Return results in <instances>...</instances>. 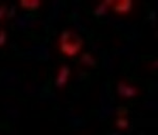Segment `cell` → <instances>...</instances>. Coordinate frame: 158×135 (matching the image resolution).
I'll list each match as a JSON object with an SVG mask.
<instances>
[{
  "mask_svg": "<svg viewBox=\"0 0 158 135\" xmlns=\"http://www.w3.org/2000/svg\"><path fill=\"white\" fill-rule=\"evenodd\" d=\"M116 124H117V127H118V128H120V129H126L127 127L129 126V121H128V119H127V118L120 117V118L117 119Z\"/></svg>",
  "mask_w": 158,
  "mask_h": 135,
  "instance_id": "cell-6",
  "label": "cell"
},
{
  "mask_svg": "<svg viewBox=\"0 0 158 135\" xmlns=\"http://www.w3.org/2000/svg\"><path fill=\"white\" fill-rule=\"evenodd\" d=\"M82 44L83 41L81 39V37L78 34H76L75 32L65 30L61 34L60 49L63 54L73 57V56L77 55L80 52Z\"/></svg>",
  "mask_w": 158,
  "mask_h": 135,
  "instance_id": "cell-1",
  "label": "cell"
},
{
  "mask_svg": "<svg viewBox=\"0 0 158 135\" xmlns=\"http://www.w3.org/2000/svg\"><path fill=\"white\" fill-rule=\"evenodd\" d=\"M6 40V34L3 30H0V45H3Z\"/></svg>",
  "mask_w": 158,
  "mask_h": 135,
  "instance_id": "cell-7",
  "label": "cell"
},
{
  "mask_svg": "<svg viewBox=\"0 0 158 135\" xmlns=\"http://www.w3.org/2000/svg\"><path fill=\"white\" fill-rule=\"evenodd\" d=\"M118 91H119V94L123 97H133L137 94V90L136 88L132 86H129V85H126V83L121 82L119 83L118 86Z\"/></svg>",
  "mask_w": 158,
  "mask_h": 135,
  "instance_id": "cell-3",
  "label": "cell"
},
{
  "mask_svg": "<svg viewBox=\"0 0 158 135\" xmlns=\"http://www.w3.org/2000/svg\"><path fill=\"white\" fill-rule=\"evenodd\" d=\"M40 3H41V2L38 1V0H25V1H20V6L23 7V9L31 10V11L37 10L38 7L40 6Z\"/></svg>",
  "mask_w": 158,
  "mask_h": 135,
  "instance_id": "cell-5",
  "label": "cell"
},
{
  "mask_svg": "<svg viewBox=\"0 0 158 135\" xmlns=\"http://www.w3.org/2000/svg\"><path fill=\"white\" fill-rule=\"evenodd\" d=\"M70 69H69L67 65H63L62 68L60 69L59 74L57 76V79H56V85H57L58 88H61L67 83V81L70 77Z\"/></svg>",
  "mask_w": 158,
  "mask_h": 135,
  "instance_id": "cell-2",
  "label": "cell"
},
{
  "mask_svg": "<svg viewBox=\"0 0 158 135\" xmlns=\"http://www.w3.org/2000/svg\"><path fill=\"white\" fill-rule=\"evenodd\" d=\"M4 14H6V9L3 6H0V18H2L4 16Z\"/></svg>",
  "mask_w": 158,
  "mask_h": 135,
  "instance_id": "cell-8",
  "label": "cell"
},
{
  "mask_svg": "<svg viewBox=\"0 0 158 135\" xmlns=\"http://www.w3.org/2000/svg\"><path fill=\"white\" fill-rule=\"evenodd\" d=\"M132 4L133 2L126 0V1H118L117 3L114 6V11L118 14H124V13H128L129 11H131L132 9Z\"/></svg>",
  "mask_w": 158,
  "mask_h": 135,
  "instance_id": "cell-4",
  "label": "cell"
}]
</instances>
